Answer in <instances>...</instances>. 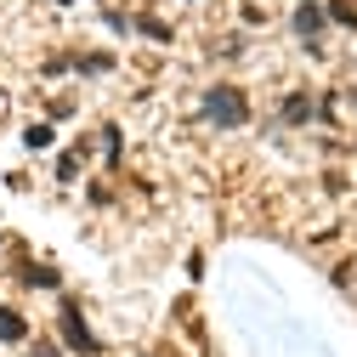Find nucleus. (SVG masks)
Instances as JSON below:
<instances>
[{"label": "nucleus", "instance_id": "obj_1", "mask_svg": "<svg viewBox=\"0 0 357 357\" xmlns=\"http://www.w3.org/2000/svg\"><path fill=\"white\" fill-rule=\"evenodd\" d=\"M204 119H210L215 130H238V125H250V102H244V91H238V85H210V91H204Z\"/></svg>", "mask_w": 357, "mask_h": 357}, {"label": "nucleus", "instance_id": "obj_2", "mask_svg": "<svg viewBox=\"0 0 357 357\" xmlns=\"http://www.w3.org/2000/svg\"><path fill=\"white\" fill-rule=\"evenodd\" d=\"M57 329H63V340H68L74 351H97V335L85 329V318H79V306H74V301H63V312H57Z\"/></svg>", "mask_w": 357, "mask_h": 357}, {"label": "nucleus", "instance_id": "obj_3", "mask_svg": "<svg viewBox=\"0 0 357 357\" xmlns=\"http://www.w3.org/2000/svg\"><path fill=\"white\" fill-rule=\"evenodd\" d=\"M324 6H318V0H301V6H295V34L306 40V52H318V29H324Z\"/></svg>", "mask_w": 357, "mask_h": 357}, {"label": "nucleus", "instance_id": "obj_4", "mask_svg": "<svg viewBox=\"0 0 357 357\" xmlns=\"http://www.w3.org/2000/svg\"><path fill=\"white\" fill-rule=\"evenodd\" d=\"M278 114H284V125H306V119H312V114H318V102H312V97H306V91H289V97H284V108H278Z\"/></svg>", "mask_w": 357, "mask_h": 357}, {"label": "nucleus", "instance_id": "obj_5", "mask_svg": "<svg viewBox=\"0 0 357 357\" xmlns=\"http://www.w3.org/2000/svg\"><path fill=\"white\" fill-rule=\"evenodd\" d=\"M23 335H29V324H23V312H12V306H0V340L12 346V340H23Z\"/></svg>", "mask_w": 357, "mask_h": 357}, {"label": "nucleus", "instance_id": "obj_6", "mask_svg": "<svg viewBox=\"0 0 357 357\" xmlns=\"http://www.w3.org/2000/svg\"><path fill=\"white\" fill-rule=\"evenodd\" d=\"M329 23H346V29H357V6H346V0H329Z\"/></svg>", "mask_w": 357, "mask_h": 357}, {"label": "nucleus", "instance_id": "obj_7", "mask_svg": "<svg viewBox=\"0 0 357 357\" xmlns=\"http://www.w3.org/2000/svg\"><path fill=\"white\" fill-rule=\"evenodd\" d=\"M23 278H29V284H40V289H57V284H63V278L52 273V266H29V273H23Z\"/></svg>", "mask_w": 357, "mask_h": 357}, {"label": "nucleus", "instance_id": "obj_8", "mask_svg": "<svg viewBox=\"0 0 357 357\" xmlns=\"http://www.w3.org/2000/svg\"><path fill=\"white\" fill-rule=\"evenodd\" d=\"M23 142H29V148H52V125H29Z\"/></svg>", "mask_w": 357, "mask_h": 357}, {"label": "nucleus", "instance_id": "obj_9", "mask_svg": "<svg viewBox=\"0 0 357 357\" xmlns=\"http://www.w3.org/2000/svg\"><path fill=\"white\" fill-rule=\"evenodd\" d=\"M137 29H142L148 40H170V23H159V17H137Z\"/></svg>", "mask_w": 357, "mask_h": 357}, {"label": "nucleus", "instance_id": "obj_10", "mask_svg": "<svg viewBox=\"0 0 357 357\" xmlns=\"http://www.w3.org/2000/svg\"><path fill=\"white\" fill-rule=\"evenodd\" d=\"M74 170H79V153H63L57 159V182H74Z\"/></svg>", "mask_w": 357, "mask_h": 357}, {"label": "nucleus", "instance_id": "obj_11", "mask_svg": "<svg viewBox=\"0 0 357 357\" xmlns=\"http://www.w3.org/2000/svg\"><path fill=\"white\" fill-rule=\"evenodd\" d=\"M102 153H108V159H119V130H114V125L102 130Z\"/></svg>", "mask_w": 357, "mask_h": 357}, {"label": "nucleus", "instance_id": "obj_12", "mask_svg": "<svg viewBox=\"0 0 357 357\" xmlns=\"http://www.w3.org/2000/svg\"><path fill=\"white\" fill-rule=\"evenodd\" d=\"M34 357H63V346H52V340H40V346H34Z\"/></svg>", "mask_w": 357, "mask_h": 357}, {"label": "nucleus", "instance_id": "obj_13", "mask_svg": "<svg viewBox=\"0 0 357 357\" xmlns=\"http://www.w3.org/2000/svg\"><path fill=\"white\" fill-rule=\"evenodd\" d=\"M57 6H74V0H57Z\"/></svg>", "mask_w": 357, "mask_h": 357}]
</instances>
